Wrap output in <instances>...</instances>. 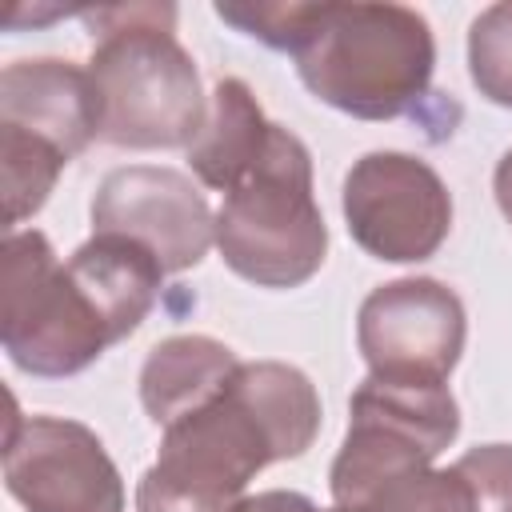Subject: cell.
Returning a JSON list of instances; mask_svg holds the SVG:
<instances>
[{
    "label": "cell",
    "instance_id": "obj_10",
    "mask_svg": "<svg viewBox=\"0 0 512 512\" xmlns=\"http://www.w3.org/2000/svg\"><path fill=\"white\" fill-rule=\"evenodd\" d=\"M0 124L52 144L64 160L100 136V100L88 68L56 56L16 60L0 72Z\"/></svg>",
    "mask_w": 512,
    "mask_h": 512
},
{
    "label": "cell",
    "instance_id": "obj_7",
    "mask_svg": "<svg viewBox=\"0 0 512 512\" xmlns=\"http://www.w3.org/2000/svg\"><path fill=\"white\" fill-rule=\"evenodd\" d=\"M4 484L24 512H124V480L100 436L64 416H20L12 408Z\"/></svg>",
    "mask_w": 512,
    "mask_h": 512
},
{
    "label": "cell",
    "instance_id": "obj_4",
    "mask_svg": "<svg viewBox=\"0 0 512 512\" xmlns=\"http://www.w3.org/2000/svg\"><path fill=\"white\" fill-rule=\"evenodd\" d=\"M216 248L256 288H296L320 272L328 228L312 196V156L284 124L272 128L264 160L224 192Z\"/></svg>",
    "mask_w": 512,
    "mask_h": 512
},
{
    "label": "cell",
    "instance_id": "obj_14",
    "mask_svg": "<svg viewBox=\"0 0 512 512\" xmlns=\"http://www.w3.org/2000/svg\"><path fill=\"white\" fill-rule=\"evenodd\" d=\"M348 420L384 428V432L424 448L432 460L460 432V408L444 380L376 376V372H368V380L352 392Z\"/></svg>",
    "mask_w": 512,
    "mask_h": 512
},
{
    "label": "cell",
    "instance_id": "obj_13",
    "mask_svg": "<svg viewBox=\"0 0 512 512\" xmlns=\"http://www.w3.org/2000/svg\"><path fill=\"white\" fill-rule=\"evenodd\" d=\"M272 128L276 124L264 116L252 88L236 76H224L212 88L208 120L188 148V164L200 176V184L216 192H232L264 160Z\"/></svg>",
    "mask_w": 512,
    "mask_h": 512
},
{
    "label": "cell",
    "instance_id": "obj_9",
    "mask_svg": "<svg viewBox=\"0 0 512 512\" xmlns=\"http://www.w3.org/2000/svg\"><path fill=\"white\" fill-rule=\"evenodd\" d=\"M464 304L432 276H404L364 296L356 344L376 376L448 380L464 352Z\"/></svg>",
    "mask_w": 512,
    "mask_h": 512
},
{
    "label": "cell",
    "instance_id": "obj_5",
    "mask_svg": "<svg viewBox=\"0 0 512 512\" xmlns=\"http://www.w3.org/2000/svg\"><path fill=\"white\" fill-rule=\"evenodd\" d=\"M0 340L8 360L28 376H72L116 344L92 296L36 228L4 236Z\"/></svg>",
    "mask_w": 512,
    "mask_h": 512
},
{
    "label": "cell",
    "instance_id": "obj_12",
    "mask_svg": "<svg viewBox=\"0 0 512 512\" xmlns=\"http://www.w3.org/2000/svg\"><path fill=\"white\" fill-rule=\"evenodd\" d=\"M68 272L92 296V304L100 308V316L116 340H124L140 328V320L152 312L160 280H164L160 260L124 236H92L88 244H80L68 256Z\"/></svg>",
    "mask_w": 512,
    "mask_h": 512
},
{
    "label": "cell",
    "instance_id": "obj_16",
    "mask_svg": "<svg viewBox=\"0 0 512 512\" xmlns=\"http://www.w3.org/2000/svg\"><path fill=\"white\" fill-rule=\"evenodd\" d=\"M64 164L68 160L52 144L0 124V192H4V228L8 232H16V224L24 216L44 208Z\"/></svg>",
    "mask_w": 512,
    "mask_h": 512
},
{
    "label": "cell",
    "instance_id": "obj_19",
    "mask_svg": "<svg viewBox=\"0 0 512 512\" xmlns=\"http://www.w3.org/2000/svg\"><path fill=\"white\" fill-rule=\"evenodd\" d=\"M240 512H320L308 496L300 492H284V488H272V492H256L240 504Z\"/></svg>",
    "mask_w": 512,
    "mask_h": 512
},
{
    "label": "cell",
    "instance_id": "obj_11",
    "mask_svg": "<svg viewBox=\"0 0 512 512\" xmlns=\"http://www.w3.org/2000/svg\"><path fill=\"white\" fill-rule=\"evenodd\" d=\"M236 368V352L212 336H168L148 352L140 368V404L152 424L168 428L180 416L216 400Z\"/></svg>",
    "mask_w": 512,
    "mask_h": 512
},
{
    "label": "cell",
    "instance_id": "obj_1",
    "mask_svg": "<svg viewBox=\"0 0 512 512\" xmlns=\"http://www.w3.org/2000/svg\"><path fill=\"white\" fill-rule=\"evenodd\" d=\"M320 432L312 380L280 360L240 364L228 388L164 428L156 464L136 484V512H240L248 480L296 460Z\"/></svg>",
    "mask_w": 512,
    "mask_h": 512
},
{
    "label": "cell",
    "instance_id": "obj_20",
    "mask_svg": "<svg viewBox=\"0 0 512 512\" xmlns=\"http://www.w3.org/2000/svg\"><path fill=\"white\" fill-rule=\"evenodd\" d=\"M492 188H496V204H500L504 220L512 224V148L500 156V164H496V176H492Z\"/></svg>",
    "mask_w": 512,
    "mask_h": 512
},
{
    "label": "cell",
    "instance_id": "obj_18",
    "mask_svg": "<svg viewBox=\"0 0 512 512\" xmlns=\"http://www.w3.org/2000/svg\"><path fill=\"white\" fill-rule=\"evenodd\" d=\"M476 500V512H512V444H480L452 464Z\"/></svg>",
    "mask_w": 512,
    "mask_h": 512
},
{
    "label": "cell",
    "instance_id": "obj_15",
    "mask_svg": "<svg viewBox=\"0 0 512 512\" xmlns=\"http://www.w3.org/2000/svg\"><path fill=\"white\" fill-rule=\"evenodd\" d=\"M328 512H476V500L456 468L424 464L380 476L376 484L332 504Z\"/></svg>",
    "mask_w": 512,
    "mask_h": 512
},
{
    "label": "cell",
    "instance_id": "obj_3",
    "mask_svg": "<svg viewBox=\"0 0 512 512\" xmlns=\"http://www.w3.org/2000/svg\"><path fill=\"white\" fill-rule=\"evenodd\" d=\"M96 28L88 76L100 100V140L116 148H192L208 120L200 72L180 48L176 8L116 4L84 12Z\"/></svg>",
    "mask_w": 512,
    "mask_h": 512
},
{
    "label": "cell",
    "instance_id": "obj_2",
    "mask_svg": "<svg viewBox=\"0 0 512 512\" xmlns=\"http://www.w3.org/2000/svg\"><path fill=\"white\" fill-rule=\"evenodd\" d=\"M288 52L304 88L356 120L412 112L436 68L432 28L404 4H300Z\"/></svg>",
    "mask_w": 512,
    "mask_h": 512
},
{
    "label": "cell",
    "instance_id": "obj_8",
    "mask_svg": "<svg viewBox=\"0 0 512 512\" xmlns=\"http://www.w3.org/2000/svg\"><path fill=\"white\" fill-rule=\"evenodd\" d=\"M92 236H124L148 248L164 272H184L216 244L204 192L176 168H112L92 196Z\"/></svg>",
    "mask_w": 512,
    "mask_h": 512
},
{
    "label": "cell",
    "instance_id": "obj_17",
    "mask_svg": "<svg viewBox=\"0 0 512 512\" xmlns=\"http://www.w3.org/2000/svg\"><path fill=\"white\" fill-rule=\"evenodd\" d=\"M468 72L484 100L512 108V0L492 4L472 20Z\"/></svg>",
    "mask_w": 512,
    "mask_h": 512
},
{
    "label": "cell",
    "instance_id": "obj_6",
    "mask_svg": "<svg viewBox=\"0 0 512 512\" xmlns=\"http://www.w3.org/2000/svg\"><path fill=\"white\" fill-rule=\"evenodd\" d=\"M352 240L388 264H420L452 228V196L436 168L408 152H368L344 176Z\"/></svg>",
    "mask_w": 512,
    "mask_h": 512
}]
</instances>
